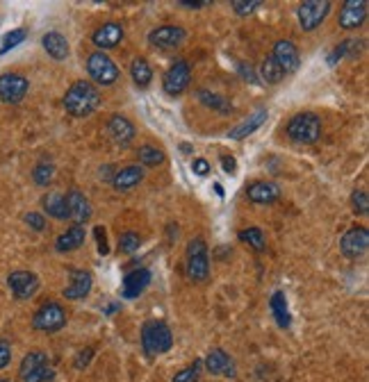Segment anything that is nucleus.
Segmentation results:
<instances>
[{"instance_id": "ddd939ff", "label": "nucleus", "mask_w": 369, "mask_h": 382, "mask_svg": "<svg viewBox=\"0 0 369 382\" xmlns=\"http://www.w3.org/2000/svg\"><path fill=\"white\" fill-rule=\"evenodd\" d=\"M7 284H10V291L16 300H28L39 289V277L32 271H14L7 277Z\"/></svg>"}, {"instance_id": "49530a36", "label": "nucleus", "mask_w": 369, "mask_h": 382, "mask_svg": "<svg viewBox=\"0 0 369 382\" xmlns=\"http://www.w3.org/2000/svg\"><path fill=\"white\" fill-rule=\"evenodd\" d=\"M221 164H224V171H226V173H233V171L237 169V164H235V160H233V155H224V158H221Z\"/></svg>"}, {"instance_id": "09e8293b", "label": "nucleus", "mask_w": 369, "mask_h": 382, "mask_svg": "<svg viewBox=\"0 0 369 382\" xmlns=\"http://www.w3.org/2000/svg\"><path fill=\"white\" fill-rule=\"evenodd\" d=\"M180 151H183V153H192V146L183 144V146H180Z\"/></svg>"}, {"instance_id": "c85d7f7f", "label": "nucleus", "mask_w": 369, "mask_h": 382, "mask_svg": "<svg viewBox=\"0 0 369 382\" xmlns=\"http://www.w3.org/2000/svg\"><path fill=\"white\" fill-rule=\"evenodd\" d=\"M269 305H271L273 316H276V321H278V326L280 328H289V312H287V298H285V293L276 291L271 296Z\"/></svg>"}, {"instance_id": "2eb2a0df", "label": "nucleus", "mask_w": 369, "mask_h": 382, "mask_svg": "<svg viewBox=\"0 0 369 382\" xmlns=\"http://www.w3.org/2000/svg\"><path fill=\"white\" fill-rule=\"evenodd\" d=\"M185 37L187 32L180 28V25H160V28L151 30L149 43L160 50H171V48H178L180 43L185 41Z\"/></svg>"}, {"instance_id": "de8ad7c7", "label": "nucleus", "mask_w": 369, "mask_h": 382, "mask_svg": "<svg viewBox=\"0 0 369 382\" xmlns=\"http://www.w3.org/2000/svg\"><path fill=\"white\" fill-rule=\"evenodd\" d=\"M210 3H180V7H190V10H201V7H208Z\"/></svg>"}, {"instance_id": "c03bdc74", "label": "nucleus", "mask_w": 369, "mask_h": 382, "mask_svg": "<svg viewBox=\"0 0 369 382\" xmlns=\"http://www.w3.org/2000/svg\"><path fill=\"white\" fill-rule=\"evenodd\" d=\"M237 71H239V75L244 77V80H248L251 84H257V82H260V77L255 75V71H253V68L248 66V64H239V66H237Z\"/></svg>"}, {"instance_id": "79ce46f5", "label": "nucleus", "mask_w": 369, "mask_h": 382, "mask_svg": "<svg viewBox=\"0 0 369 382\" xmlns=\"http://www.w3.org/2000/svg\"><path fill=\"white\" fill-rule=\"evenodd\" d=\"M192 173H194V176H199V178L210 176V162L205 160V158H196L192 162Z\"/></svg>"}, {"instance_id": "aec40b11", "label": "nucleus", "mask_w": 369, "mask_h": 382, "mask_svg": "<svg viewBox=\"0 0 369 382\" xmlns=\"http://www.w3.org/2000/svg\"><path fill=\"white\" fill-rule=\"evenodd\" d=\"M205 369H208L212 376H224V378L235 376V362L224 349L210 351V355L205 358Z\"/></svg>"}, {"instance_id": "6ab92c4d", "label": "nucleus", "mask_w": 369, "mask_h": 382, "mask_svg": "<svg viewBox=\"0 0 369 382\" xmlns=\"http://www.w3.org/2000/svg\"><path fill=\"white\" fill-rule=\"evenodd\" d=\"M121 39H123V28H121V23H114V21L103 23L100 28L93 30V34H91L93 46L103 48V50L116 48L119 43H121Z\"/></svg>"}, {"instance_id": "2f4dec72", "label": "nucleus", "mask_w": 369, "mask_h": 382, "mask_svg": "<svg viewBox=\"0 0 369 382\" xmlns=\"http://www.w3.org/2000/svg\"><path fill=\"white\" fill-rule=\"evenodd\" d=\"M32 180H34V185H39V187H48L50 182L55 180V167H53V162H39L37 167L32 169Z\"/></svg>"}, {"instance_id": "4be33fe9", "label": "nucleus", "mask_w": 369, "mask_h": 382, "mask_svg": "<svg viewBox=\"0 0 369 382\" xmlns=\"http://www.w3.org/2000/svg\"><path fill=\"white\" fill-rule=\"evenodd\" d=\"M84 237H87L84 225H71L64 234H59V237L55 239V250L57 253H71V250H78L84 244Z\"/></svg>"}, {"instance_id": "c9c22d12", "label": "nucleus", "mask_w": 369, "mask_h": 382, "mask_svg": "<svg viewBox=\"0 0 369 382\" xmlns=\"http://www.w3.org/2000/svg\"><path fill=\"white\" fill-rule=\"evenodd\" d=\"M25 37H28V32H25L23 28H16V30H12V32H7L5 37H3V48H0V53H10L12 48H16L19 43H23L25 41Z\"/></svg>"}, {"instance_id": "cd10ccee", "label": "nucleus", "mask_w": 369, "mask_h": 382, "mask_svg": "<svg viewBox=\"0 0 369 382\" xmlns=\"http://www.w3.org/2000/svg\"><path fill=\"white\" fill-rule=\"evenodd\" d=\"M130 75H133V82L137 86H142V89H146V86L153 82V68H151V64L146 62L144 57H135L133 59Z\"/></svg>"}, {"instance_id": "20e7f679", "label": "nucleus", "mask_w": 369, "mask_h": 382, "mask_svg": "<svg viewBox=\"0 0 369 382\" xmlns=\"http://www.w3.org/2000/svg\"><path fill=\"white\" fill-rule=\"evenodd\" d=\"M187 275L194 282L208 280L210 275V257H208V244L205 239L196 237L187 244Z\"/></svg>"}, {"instance_id": "e433bc0d", "label": "nucleus", "mask_w": 369, "mask_h": 382, "mask_svg": "<svg viewBox=\"0 0 369 382\" xmlns=\"http://www.w3.org/2000/svg\"><path fill=\"white\" fill-rule=\"evenodd\" d=\"M351 205H354L356 214H360V216H365L369 212V198L363 189H356L354 194H351Z\"/></svg>"}, {"instance_id": "58836bf2", "label": "nucleus", "mask_w": 369, "mask_h": 382, "mask_svg": "<svg viewBox=\"0 0 369 382\" xmlns=\"http://www.w3.org/2000/svg\"><path fill=\"white\" fill-rule=\"evenodd\" d=\"M23 221L30 225V230L34 232H44L46 230V216L41 212H28L23 216Z\"/></svg>"}, {"instance_id": "f3484780", "label": "nucleus", "mask_w": 369, "mask_h": 382, "mask_svg": "<svg viewBox=\"0 0 369 382\" xmlns=\"http://www.w3.org/2000/svg\"><path fill=\"white\" fill-rule=\"evenodd\" d=\"M273 62H276L283 71H285V75L287 73H294L296 68H299V64H301V57H299V50H296V46L292 43L289 39H280V41H276V46H273Z\"/></svg>"}, {"instance_id": "7c9ffc66", "label": "nucleus", "mask_w": 369, "mask_h": 382, "mask_svg": "<svg viewBox=\"0 0 369 382\" xmlns=\"http://www.w3.org/2000/svg\"><path fill=\"white\" fill-rule=\"evenodd\" d=\"M260 77L267 84H278L283 77H285V71L273 62V57L269 55V57H264V62H262V66H260Z\"/></svg>"}, {"instance_id": "393cba45", "label": "nucleus", "mask_w": 369, "mask_h": 382, "mask_svg": "<svg viewBox=\"0 0 369 382\" xmlns=\"http://www.w3.org/2000/svg\"><path fill=\"white\" fill-rule=\"evenodd\" d=\"M41 46H44L46 53L57 59V62H62V59L68 57V41L64 34H59V32H48L44 34V39H41Z\"/></svg>"}, {"instance_id": "39448f33", "label": "nucleus", "mask_w": 369, "mask_h": 382, "mask_svg": "<svg viewBox=\"0 0 369 382\" xmlns=\"http://www.w3.org/2000/svg\"><path fill=\"white\" fill-rule=\"evenodd\" d=\"M66 326V312L55 300H46L32 316V328L39 333H57Z\"/></svg>"}, {"instance_id": "412c9836", "label": "nucleus", "mask_w": 369, "mask_h": 382, "mask_svg": "<svg viewBox=\"0 0 369 382\" xmlns=\"http://www.w3.org/2000/svg\"><path fill=\"white\" fill-rule=\"evenodd\" d=\"M107 132H110V137L114 139L116 146H128L135 139V125L126 116L114 114V116H110V121H107Z\"/></svg>"}, {"instance_id": "bb28decb", "label": "nucleus", "mask_w": 369, "mask_h": 382, "mask_svg": "<svg viewBox=\"0 0 369 382\" xmlns=\"http://www.w3.org/2000/svg\"><path fill=\"white\" fill-rule=\"evenodd\" d=\"M41 205H44V212H48V216H53V219H57V221L68 219L64 194H59V191H50V194H46Z\"/></svg>"}, {"instance_id": "a878e982", "label": "nucleus", "mask_w": 369, "mask_h": 382, "mask_svg": "<svg viewBox=\"0 0 369 382\" xmlns=\"http://www.w3.org/2000/svg\"><path fill=\"white\" fill-rule=\"evenodd\" d=\"M264 121H267V109H257L253 116H248L246 121H242V123H239L237 128H233L228 132V139H244V137H248L251 132H255L257 128H260Z\"/></svg>"}, {"instance_id": "f8f14e48", "label": "nucleus", "mask_w": 369, "mask_h": 382, "mask_svg": "<svg viewBox=\"0 0 369 382\" xmlns=\"http://www.w3.org/2000/svg\"><path fill=\"white\" fill-rule=\"evenodd\" d=\"M93 275L84 268H68V284L64 286V298L66 300H82L91 293Z\"/></svg>"}, {"instance_id": "f03ea898", "label": "nucleus", "mask_w": 369, "mask_h": 382, "mask_svg": "<svg viewBox=\"0 0 369 382\" xmlns=\"http://www.w3.org/2000/svg\"><path fill=\"white\" fill-rule=\"evenodd\" d=\"M174 346V335L165 321H146L142 328V349L149 358L167 353Z\"/></svg>"}, {"instance_id": "5701e85b", "label": "nucleus", "mask_w": 369, "mask_h": 382, "mask_svg": "<svg viewBox=\"0 0 369 382\" xmlns=\"http://www.w3.org/2000/svg\"><path fill=\"white\" fill-rule=\"evenodd\" d=\"M151 284V271L149 268H135L123 277V296L135 298Z\"/></svg>"}, {"instance_id": "0eeeda50", "label": "nucleus", "mask_w": 369, "mask_h": 382, "mask_svg": "<svg viewBox=\"0 0 369 382\" xmlns=\"http://www.w3.org/2000/svg\"><path fill=\"white\" fill-rule=\"evenodd\" d=\"M19 376H21V382H46L53 378V371L48 369L46 353L32 351L25 355L19 367Z\"/></svg>"}, {"instance_id": "4468645a", "label": "nucleus", "mask_w": 369, "mask_h": 382, "mask_svg": "<svg viewBox=\"0 0 369 382\" xmlns=\"http://www.w3.org/2000/svg\"><path fill=\"white\" fill-rule=\"evenodd\" d=\"M64 203H66V212H68V219L75 221V225H84L93 214V207L89 203V198L82 194L78 189H71L68 194L64 196Z\"/></svg>"}, {"instance_id": "423d86ee", "label": "nucleus", "mask_w": 369, "mask_h": 382, "mask_svg": "<svg viewBox=\"0 0 369 382\" xmlns=\"http://www.w3.org/2000/svg\"><path fill=\"white\" fill-rule=\"evenodd\" d=\"M87 73L93 82L103 86H112L119 80V66L103 50H96L87 57Z\"/></svg>"}, {"instance_id": "8fccbe9b", "label": "nucleus", "mask_w": 369, "mask_h": 382, "mask_svg": "<svg viewBox=\"0 0 369 382\" xmlns=\"http://www.w3.org/2000/svg\"><path fill=\"white\" fill-rule=\"evenodd\" d=\"M0 382H12V380H3V378H0Z\"/></svg>"}, {"instance_id": "f257e3e1", "label": "nucleus", "mask_w": 369, "mask_h": 382, "mask_svg": "<svg viewBox=\"0 0 369 382\" xmlns=\"http://www.w3.org/2000/svg\"><path fill=\"white\" fill-rule=\"evenodd\" d=\"M100 93L91 82L78 80L68 86V91L64 93V109L66 114H71L75 119H84L93 114L100 107Z\"/></svg>"}, {"instance_id": "4c0bfd02", "label": "nucleus", "mask_w": 369, "mask_h": 382, "mask_svg": "<svg viewBox=\"0 0 369 382\" xmlns=\"http://www.w3.org/2000/svg\"><path fill=\"white\" fill-rule=\"evenodd\" d=\"M199 369H201V362H194L192 367L178 371L171 382H199Z\"/></svg>"}, {"instance_id": "c756f323", "label": "nucleus", "mask_w": 369, "mask_h": 382, "mask_svg": "<svg viewBox=\"0 0 369 382\" xmlns=\"http://www.w3.org/2000/svg\"><path fill=\"white\" fill-rule=\"evenodd\" d=\"M137 158H140V164L144 169V167H160V164H165L167 155L160 148H156V146H142V148L137 151Z\"/></svg>"}, {"instance_id": "9b49d317", "label": "nucleus", "mask_w": 369, "mask_h": 382, "mask_svg": "<svg viewBox=\"0 0 369 382\" xmlns=\"http://www.w3.org/2000/svg\"><path fill=\"white\" fill-rule=\"evenodd\" d=\"M369 248V232L363 225H356V228H349L340 239V250L342 255L349 259H358L367 253Z\"/></svg>"}, {"instance_id": "a18cd8bd", "label": "nucleus", "mask_w": 369, "mask_h": 382, "mask_svg": "<svg viewBox=\"0 0 369 382\" xmlns=\"http://www.w3.org/2000/svg\"><path fill=\"white\" fill-rule=\"evenodd\" d=\"M91 358H93V349H84V351H80L78 360H75V367H78V369H84V367H87V364L91 362Z\"/></svg>"}, {"instance_id": "f704fd0d", "label": "nucleus", "mask_w": 369, "mask_h": 382, "mask_svg": "<svg viewBox=\"0 0 369 382\" xmlns=\"http://www.w3.org/2000/svg\"><path fill=\"white\" fill-rule=\"evenodd\" d=\"M140 246H142V237L137 232H123L121 237H119V248H121V253L133 255L140 250Z\"/></svg>"}, {"instance_id": "ea45409f", "label": "nucleus", "mask_w": 369, "mask_h": 382, "mask_svg": "<svg viewBox=\"0 0 369 382\" xmlns=\"http://www.w3.org/2000/svg\"><path fill=\"white\" fill-rule=\"evenodd\" d=\"M93 237H96V241H98V253L107 255L110 253V244H107V232H105L103 225H96V228H93Z\"/></svg>"}, {"instance_id": "473e14b6", "label": "nucleus", "mask_w": 369, "mask_h": 382, "mask_svg": "<svg viewBox=\"0 0 369 382\" xmlns=\"http://www.w3.org/2000/svg\"><path fill=\"white\" fill-rule=\"evenodd\" d=\"M199 100L203 102L205 107L217 109V112H221V114H228V112H233V107H230V102L226 98H221L219 93H212L208 89H201L199 91Z\"/></svg>"}, {"instance_id": "dca6fc26", "label": "nucleus", "mask_w": 369, "mask_h": 382, "mask_svg": "<svg viewBox=\"0 0 369 382\" xmlns=\"http://www.w3.org/2000/svg\"><path fill=\"white\" fill-rule=\"evenodd\" d=\"M367 19V3L365 0H347L340 7L338 23L342 30H358Z\"/></svg>"}, {"instance_id": "b1692460", "label": "nucleus", "mask_w": 369, "mask_h": 382, "mask_svg": "<svg viewBox=\"0 0 369 382\" xmlns=\"http://www.w3.org/2000/svg\"><path fill=\"white\" fill-rule=\"evenodd\" d=\"M142 180H144V169L140 164H133V167H123L121 171L114 173L112 187L116 191H128V189H135Z\"/></svg>"}, {"instance_id": "7ed1b4c3", "label": "nucleus", "mask_w": 369, "mask_h": 382, "mask_svg": "<svg viewBox=\"0 0 369 382\" xmlns=\"http://www.w3.org/2000/svg\"><path fill=\"white\" fill-rule=\"evenodd\" d=\"M287 137L294 144H317L322 139V119L312 112H301V114L292 116L287 123Z\"/></svg>"}, {"instance_id": "1a4fd4ad", "label": "nucleus", "mask_w": 369, "mask_h": 382, "mask_svg": "<svg viewBox=\"0 0 369 382\" xmlns=\"http://www.w3.org/2000/svg\"><path fill=\"white\" fill-rule=\"evenodd\" d=\"M329 12H331L329 0H308V3L299 5V12H296L299 25H301L306 32H312V30H317L326 21Z\"/></svg>"}, {"instance_id": "a19ab883", "label": "nucleus", "mask_w": 369, "mask_h": 382, "mask_svg": "<svg viewBox=\"0 0 369 382\" xmlns=\"http://www.w3.org/2000/svg\"><path fill=\"white\" fill-rule=\"evenodd\" d=\"M235 10V14H239V16H248V14H253V10H257L260 7V3L257 0H251V3H239V0H235L233 5H230Z\"/></svg>"}, {"instance_id": "6e6552de", "label": "nucleus", "mask_w": 369, "mask_h": 382, "mask_svg": "<svg viewBox=\"0 0 369 382\" xmlns=\"http://www.w3.org/2000/svg\"><path fill=\"white\" fill-rule=\"evenodd\" d=\"M190 82H192V66L187 59H176L165 71V77H162V86H165L169 96H180L190 86Z\"/></svg>"}, {"instance_id": "a211bd4d", "label": "nucleus", "mask_w": 369, "mask_h": 382, "mask_svg": "<svg viewBox=\"0 0 369 382\" xmlns=\"http://www.w3.org/2000/svg\"><path fill=\"white\" fill-rule=\"evenodd\" d=\"M246 196L255 205H271L280 198V187L271 180H257L246 187Z\"/></svg>"}, {"instance_id": "72a5a7b5", "label": "nucleus", "mask_w": 369, "mask_h": 382, "mask_svg": "<svg viewBox=\"0 0 369 382\" xmlns=\"http://www.w3.org/2000/svg\"><path fill=\"white\" fill-rule=\"evenodd\" d=\"M239 239L242 241H246L248 246H253L257 253H264L267 250V241H264V232L260 230V228H246V230H242L239 232Z\"/></svg>"}, {"instance_id": "9d476101", "label": "nucleus", "mask_w": 369, "mask_h": 382, "mask_svg": "<svg viewBox=\"0 0 369 382\" xmlns=\"http://www.w3.org/2000/svg\"><path fill=\"white\" fill-rule=\"evenodd\" d=\"M30 89L28 77L21 73H3L0 75V100L7 105H19Z\"/></svg>"}, {"instance_id": "37998d69", "label": "nucleus", "mask_w": 369, "mask_h": 382, "mask_svg": "<svg viewBox=\"0 0 369 382\" xmlns=\"http://www.w3.org/2000/svg\"><path fill=\"white\" fill-rule=\"evenodd\" d=\"M12 360V346L5 339H0V369H5Z\"/></svg>"}]
</instances>
